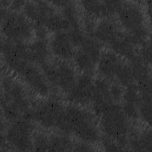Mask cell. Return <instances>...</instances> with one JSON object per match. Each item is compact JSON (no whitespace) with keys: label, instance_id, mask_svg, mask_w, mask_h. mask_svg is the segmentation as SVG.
<instances>
[{"label":"cell","instance_id":"1","mask_svg":"<svg viewBox=\"0 0 152 152\" xmlns=\"http://www.w3.org/2000/svg\"><path fill=\"white\" fill-rule=\"evenodd\" d=\"M1 109L4 119L9 123L20 118L33 120L34 103L27 87L19 80L5 75L1 81Z\"/></svg>","mask_w":152,"mask_h":152},{"label":"cell","instance_id":"2","mask_svg":"<svg viewBox=\"0 0 152 152\" xmlns=\"http://www.w3.org/2000/svg\"><path fill=\"white\" fill-rule=\"evenodd\" d=\"M94 113L84 107L71 103L65 105L63 122L59 132L78 141L94 145L100 141L101 133Z\"/></svg>","mask_w":152,"mask_h":152},{"label":"cell","instance_id":"3","mask_svg":"<svg viewBox=\"0 0 152 152\" xmlns=\"http://www.w3.org/2000/svg\"><path fill=\"white\" fill-rule=\"evenodd\" d=\"M23 12L34 27H43L52 34L68 31L70 26L61 10L50 1H27Z\"/></svg>","mask_w":152,"mask_h":152},{"label":"cell","instance_id":"4","mask_svg":"<svg viewBox=\"0 0 152 152\" xmlns=\"http://www.w3.org/2000/svg\"><path fill=\"white\" fill-rule=\"evenodd\" d=\"M116 15L119 26L132 37L138 46L150 40L145 14L140 5L134 2L122 1Z\"/></svg>","mask_w":152,"mask_h":152},{"label":"cell","instance_id":"5","mask_svg":"<svg viewBox=\"0 0 152 152\" xmlns=\"http://www.w3.org/2000/svg\"><path fill=\"white\" fill-rule=\"evenodd\" d=\"M99 118L101 135L113 140L124 150L128 145L131 129L129 119L121 104L112 105Z\"/></svg>","mask_w":152,"mask_h":152},{"label":"cell","instance_id":"6","mask_svg":"<svg viewBox=\"0 0 152 152\" xmlns=\"http://www.w3.org/2000/svg\"><path fill=\"white\" fill-rule=\"evenodd\" d=\"M51 88L66 96L75 85L78 74L69 62L56 58L50 59L39 66Z\"/></svg>","mask_w":152,"mask_h":152},{"label":"cell","instance_id":"7","mask_svg":"<svg viewBox=\"0 0 152 152\" xmlns=\"http://www.w3.org/2000/svg\"><path fill=\"white\" fill-rule=\"evenodd\" d=\"M1 9V31L4 39L22 43L34 39V25L22 11Z\"/></svg>","mask_w":152,"mask_h":152},{"label":"cell","instance_id":"8","mask_svg":"<svg viewBox=\"0 0 152 152\" xmlns=\"http://www.w3.org/2000/svg\"><path fill=\"white\" fill-rule=\"evenodd\" d=\"M65 104L53 98L45 99L35 103L33 107V120L46 130L59 132L64 118Z\"/></svg>","mask_w":152,"mask_h":152},{"label":"cell","instance_id":"9","mask_svg":"<svg viewBox=\"0 0 152 152\" xmlns=\"http://www.w3.org/2000/svg\"><path fill=\"white\" fill-rule=\"evenodd\" d=\"M33 122L20 118L9 123L5 128L4 138L14 150H33V135L35 131Z\"/></svg>","mask_w":152,"mask_h":152},{"label":"cell","instance_id":"10","mask_svg":"<svg viewBox=\"0 0 152 152\" xmlns=\"http://www.w3.org/2000/svg\"><path fill=\"white\" fill-rule=\"evenodd\" d=\"M1 53L5 66L16 75L31 63L27 43L17 42L4 38L1 42Z\"/></svg>","mask_w":152,"mask_h":152},{"label":"cell","instance_id":"11","mask_svg":"<svg viewBox=\"0 0 152 152\" xmlns=\"http://www.w3.org/2000/svg\"><path fill=\"white\" fill-rule=\"evenodd\" d=\"M17 76L34 96L45 99L50 94L52 88L38 65L30 63Z\"/></svg>","mask_w":152,"mask_h":152},{"label":"cell","instance_id":"12","mask_svg":"<svg viewBox=\"0 0 152 152\" xmlns=\"http://www.w3.org/2000/svg\"><path fill=\"white\" fill-rule=\"evenodd\" d=\"M94 81L93 75L86 74L78 75L75 85L66 96L68 102L84 107L91 106L94 90Z\"/></svg>","mask_w":152,"mask_h":152},{"label":"cell","instance_id":"13","mask_svg":"<svg viewBox=\"0 0 152 152\" xmlns=\"http://www.w3.org/2000/svg\"><path fill=\"white\" fill-rule=\"evenodd\" d=\"M116 104L110 88V81L100 77L94 81V90L91 106L92 112L99 117L112 105Z\"/></svg>","mask_w":152,"mask_h":152},{"label":"cell","instance_id":"14","mask_svg":"<svg viewBox=\"0 0 152 152\" xmlns=\"http://www.w3.org/2000/svg\"><path fill=\"white\" fill-rule=\"evenodd\" d=\"M121 3L122 1H83L80 2L84 15L94 20L109 18L116 15Z\"/></svg>","mask_w":152,"mask_h":152},{"label":"cell","instance_id":"15","mask_svg":"<svg viewBox=\"0 0 152 152\" xmlns=\"http://www.w3.org/2000/svg\"><path fill=\"white\" fill-rule=\"evenodd\" d=\"M49 46L55 58L67 62L72 61L76 48L67 31L52 34L49 41Z\"/></svg>","mask_w":152,"mask_h":152},{"label":"cell","instance_id":"16","mask_svg":"<svg viewBox=\"0 0 152 152\" xmlns=\"http://www.w3.org/2000/svg\"><path fill=\"white\" fill-rule=\"evenodd\" d=\"M125 61L109 49L102 51L96 66L99 77L109 81H115L119 70Z\"/></svg>","mask_w":152,"mask_h":152},{"label":"cell","instance_id":"17","mask_svg":"<svg viewBox=\"0 0 152 152\" xmlns=\"http://www.w3.org/2000/svg\"><path fill=\"white\" fill-rule=\"evenodd\" d=\"M122 30L118 23L111 18L102 19L96 23L93 37L102 45L109 46Z\"/></svg>","mask_w":152,"mask_h":152},{"label":"cell","instance_id":"18","mask_svg":"<svg viewBox=\"0 0 152 152\" xmlns=\"http://www.w3.org/2000/svg\"><path fill=\"white\" fill-rule=\"evenodd\" d=\"M27 48L30 62L39 66L51 58L49 43L46 40L38 38L33 39L27 43Z\"/></svg>","mask_w":152,"mask_h":152},{"label":"cell","instance_id":"19","mask_svg":"<svg viewBox=\"0 0 152 152\" xmlns=\"http://www.w3.org/2000/svg\"><path fill=\"white\" fill-rule=\"evenodd\" d=\"M128 145L135 151L151 150V134L150 129H145L130 134Z\"/></svg>","mask_w":152,"mask_h":152},{"label":"cell","instance_id":"20","mask_svg":"<svg viewBox=\"0 0 152 152\" xmlns=\"http://www.w3.org/2000/svg\"><path fill=\"white\" fill-rule=\"evenodd\" d=\"M49 151H73L75 142L71 136L58 132L48 133Z\"/></svg>","mask_w":152,"mask_h":152},{"label":"cell","instance_id":"21","mask_svg":"<svg viewBox=\"0 0 152 152\" xmlns=\"http://www.w3.org/2000/svg\"><path fill=\"white\" fill-rule=\"evenodd\" d=\"M115 81L124 88L135 84L132 69L128 61H125L123 64L116 76Z\"/></svg>","mask_w":152,"mask_h":152},{"label":"cell","instance_id":"22","mask_svg":"<svg viewBox=\"0 0 152 152\" xmlns=\"http://www.w3.org/2000/svg\"><path fill=\"white\" fill-rule=\"evenodd\" d=\"M33 150L49 151L48 132L35 131L33 135Z\"/></svg>","mask_w":152,"mask_h":152}]
</instances>
